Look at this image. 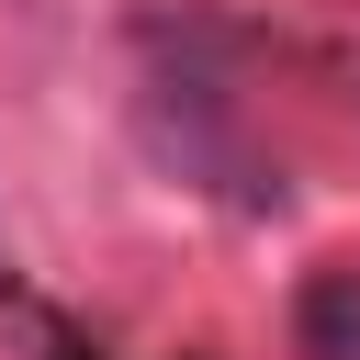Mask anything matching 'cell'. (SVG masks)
Instances as JSON below:
<instances>
[{
	"instance_id": "obj_1",
	"label": "cell",
	"mask_w": 360,
	"mask_h": 360,
	"mask_svg": "<svg viewBox=\"0 0 360 360\" xmlns=\"http://www.w3.org/2000/svg\"><path fill=\"white\" fill-rule=\"evenodd\" d=\"M292 338H304V360H360V270H349V259L304 270V292H292Z\"/></svg>"
}]
</instances>
